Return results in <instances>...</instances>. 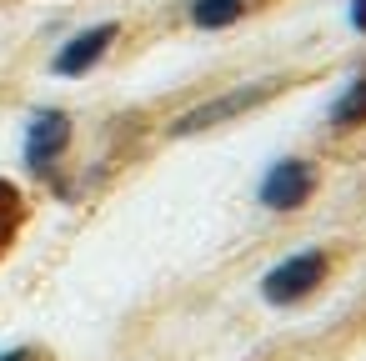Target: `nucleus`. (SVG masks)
Instances as JSON below:
<instances>
[{
  "label": "nucleus",
  "mask_w": 366,
  "mask_h": 361,
  "mask_svg": "<svg viewBox=\"0 0 366 361\" xmlns=\"http://www.w3.org/2000/svg\"><path fill=\"white\" fill-rule=\"evenodd\" d=\"M301 76H266V81H241V86H231V91H221V96H211V101H201V106H191L186 116H176L171 126H166V136H201V131H216V126H226V121H236V116H246V111H256V106H271L276 96H286L291 86H296Z\"/></svg>",
  "instance_id": "1"
},
{
  "label": "nucleus",
  "mask_w": 366,
  "mask_h": 361,
  "mask_svg": "<svg viewBox=\"0 0 366 361\" xmlns=\"http://www.w3.org/2000/svg\"><path fill=\"white\" fill-rule=\"evenodd\" d=\"M326 271H331V256H326V251H296V256L276 261V266L261 276V296H266L271 306H296V301H306V296L326 281Z\"/></svg>",
  "instance_id": "2"
},
{
  "label": "nucleus",
  "mask_w": 366,
  "mask_h": 361,
  "mask_svg": "<svg viewBox=\"0 0 366 361\" xmlns=\"http://www.w3.org/2000/svg\"><path fill=\"white\" fill-rule=\"evenodd\" d=\"M316 166L301 161V156H286L276 161L266 176H261V206L266 211H301L311 196H316Z\"/></svg>",
  "instance_id": "3"
},
{
  "label": "nucleus",
  "mask_w": 366,
  "mask_h": 361,
  "mask_svg": "<svg viewBox=\"0 0 366 361\" xmlns=\"http://www.w3.org/2000/svg\"><path fill=\"white\" fill-rule=\"evenodd\" d=\"M71 146V116L66 111H36L26 126V171L31 176H51L56 161Z\"/></svg>",
  "instance_id": "4"
},
{
  "label": "nucleus",
  "mask_w": 366,
  "mask_h": 361,
  "mask_svg": "<svg viewBox=\"0 0 366 361\" xmlns=\"http://www.w3.org/2000/svg\"><path fill=\"white\" fill-rule=\"evenodd\" d=\"M116 36H121V26H116V21H101V26H91V31L71 36V41L56 51L51 71H56V76H86L91 66H101V56L116 46Z\"/></svg>",
  "instance_id": "5"
},
{
  "label": "nucleus",
  "mask_w": 366,
  "mask_h": 361,
  "mask_svg": "<svg viewBox=\"0 0 366 361\" xmlns=\"http://www.w3.org/2000/svg\"><path fill=\"white\" fill-rule=\"evenodd\" d=\"M326 126H331L336 136H351V131H361V126H366V66H361V71L346 81V91L331 101Z\"/></svg>",
  "instance_id": "6"
},
{
  "label": "nucleus",
  "mask_w": 366,
  "mask_h": 361,
  "mask_svg": "<svg viewBox=\"0 0 366 361\" xmlns=\"http://www.w3.org/2000/svg\"><path fill=\"white\" fill-rule=\"evenodd\" d=\"M26 221H31V201H26V191H21L16 181L0 176V261H6V256H11V246L21 241Z\"/></svg>",
  "instance_id": "7"
},
{
  "label": "nucleus",
  "mask_w": 366,
  "mask_h": 361,
  "mask_svg": "<svg viewBox=\"0 0 366 361\" xmlns=\"http://www.w3.org/2000/svg\"><path fill=\"white\" fill-rule=\"evenodd\" d=\"M261 6H271V0H191V26L196 31H226Z\"/></svg>",
  "instance_id": "8"
},
{
  "label": "nucleus",
  "mask_w": 366,
  "mask_h": 361,
  "mask_svg": "<svg viewBox=\"0 0 366 361\" xmlns=\"http://www.w3.org/2000/svg\"><path fill=\"white\" fill-rule=\"evenodd\" d=\"M0 361H41L36 346H16V351H0Z\"/></svg>",
  "instance_id": "9"
},
{
  "label": "nucleus",
  "mask_w": 366,
  "mask_h": 361,
  "mask_svg": "<svg viewBox=\"0 0 366 361\" xmlns=\"http://www.w3.org/2000/svg\"><path fill=\"white\" fill-rule=\"evenodd\" d=\"M351 26L366 31V0H351Z\"/></svg>",
  "instance_id": "10"
}]
</instances>
